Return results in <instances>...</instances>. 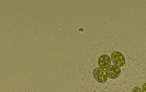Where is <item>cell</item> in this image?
<instances>
[{"instance_id":"obj_6","label":"cell","mask_w":146,"mask_h":92,"mask_svg":"<svg viewBox=\"0 0 146 92\" xmlns=\"http://www.w3.org/2000/svg\"><path fill=\"white\" fill-rule=\"evenodd\" d=\"M142 90L144 92H146V82L144 84L142 87Z\"/></svg>"},{"instance_id":"obj_2","label":"cell","mask_w":146,"mask_h":92,"mask_svg":"<svg viewBox=\"0 0 146 92\" xmlns=\"http://www.w3.org/2000/svg\"><path fill=\"white\" fill-rule=\"evenodd\" d=\"M93 75L95 79L100 83H104L108 79V75L106 71L101 68L95 69Z\"/></svg>"},{"instance_id":"obj_3","label":"cell","mask_w":146,"mask_h":92,"mask_svg":"<svg viewBox=\"0 0 146 92\" xmlns=\"http://www.w3.org/2000/svg\"><path fill=\"white\" fill-rule=\"evenodd\" d=\"M106 72L109 78L113 79L117 78L120 75L121 71L119 67L112 65L106 69Z\"/></svg>"},{"instance_id":"obj_1","label":"cell","mask_w":146,"mask_h":92,"mask_svg":"<svg viewBox=\"0 0 146 92\" xmlns=\"http://www.w3.org/2000/svg\"><path fill=\"white\" fill-rule=\"evenodd\" d=\"M111 59L114 65L121 67L125 64V59L123 54L119 52L115 51L111 55Z\"/></svg>"},{"instance_id":"obj_4","label":"cell","mask_w":146,"mask_h":92,"mask_svg":"<svg viewBox=\"0 0 146 92\" xmlns=\"http://www.w3.org/2000/svg\"><path fill=\"white\" fill-rule=\"evenodd\" d=\"M98 63L101 68L107 69L110 66V65H111V58L108 55H102L98 59Z\"/></svg>"},{"instance_id":"obj_5","label":"cell","mask_w":146,"mask_h":92,"mask_svg":"<svg viewBox=\"0 0 146 92\" xmlns=\"http://www.w3.org/2000/svg\"><path fill=\"white\" fill-rule=\"evenodd\" d=\"M132 92H143V91L140 87H135L133 89Z\"/></svg>"}]
</instances>
